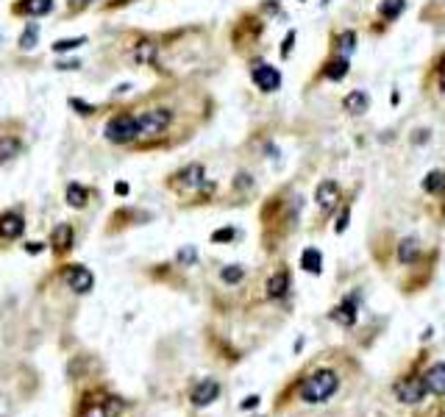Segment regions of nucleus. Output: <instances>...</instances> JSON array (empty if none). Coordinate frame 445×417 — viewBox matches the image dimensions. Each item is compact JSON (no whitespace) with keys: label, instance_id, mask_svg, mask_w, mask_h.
I'll return each mask as SVG.
<instances>
[{"label":"nucleus","instance_id":"f257e3e1","mask_svg":"<svg viewBox=\"0 0 445 417\" xmlns=\"http://www.w3.org/2000/svg\"><path fill=\"white\" fill-rule=\"evenodd\" d=\"M264 17L259 11H245L240 20L231 25V45L237 53L254 59V48L261 42V34H264Z\"/></svg>","mask_w":445,"mask_h":417},{"label":"nucleus","instance_id":"f03ea898","mask_svg":"<svg viewBox=\"0 0 445 417\" xmlns=\"http://www.w3.org/2000/svg\"><path fill=\"white\" fill-rule=\"evenodd\" d=\"M248 75H251V84H254L261 95L278 92V89H281V84H284L281 70H278L276 64L264 61V59H259V56L248 59Z\"/></svg>","mask_w":445,"mask_h":417},{"label":"nucleus","instance_id":"7ed1b4c3","mask_svg":"<svg viewBox=\"0 0 445 417\" xmlns=\"http://www.w3.org/2000/svg\"><path fill=\"white\" fill-rule=\"evenodd\" d=\"M339 387V378L334 370H318L315 375H309L304 384H301V398L306 403H323L325 398H331Z\"/></svg>","mask_w":445,"mask_h":417},{"label":"nucleus","instance_id":"20e7f679","mask_svg":"<svg viewBox=\"0 0 445 417\" xmlns=\"http://www.w3.org/2000/svg\"><path fill=\"white\" fill-rule=\"evenodd\" d=\"M103 134L112 145H131L134 139H139V122H136V114L131 112H120L114 114L112 120L106 122Z\"/></svg>","mask_w":445,"mask_h":417},{"label":"nucleus","instance_id":"39448f33","mask_svg":"<svg viewBox=\"0 0 445 417\" xmlns=\"http://www.w3.org/2000/svg\"><path fill=\"white\" fill-rule=\"evenodd\" d=\"M136 122H139V136L156 139V136H162L173 125V109H167V106L145 109V112L136 114Z\"/></svg>","mask_w":445,"mask_h":417},{"label":"nucleus","instance_id":"423d86ee","mask_svg":"<svg viewBox=\"0 0 445 417\" xmlns=\"http://www.w3.org/2000/svg\"><path fill=\"white\" fill-rule=\"evenodd\" d=\"M206 184V167L200 162H190L181 170H176L170 176V186H176L178 192H190V189H200Z\"/></svg>","mask_w":445,"mask_h":417},{"label":"nucleus","instance_id":"0eeeda50","mask_svg":"<svg viewBox=\"0 0 445 417\" xmlns=\"http://www.w3.org/2000/svg\"><path fill=\"white\" fill-rule=\"evenodd\" d=\"M315 203H318L320 214H331L334 209H339V203H342V186H339V181L323 178L315 186Z\"/></svg>","mask_w":445,"mask_h":417},{"label":"nucleus","instance_id":"6e6552de","mask_svg":"<svg viewBox=\"0 0 445 417\" xmlns=\"http://www.w3.org/2000/svg\"><path fill=\"white\" fill-rule=\"evenodd\" d=\"M348 72H351V59L339 56V53H328V56L323 59V64L318 67V78H323V81H331V84L345 81Z\"/></svg>","mask_w":445,"mask_h":417},{"label":"nucleus","instance_id":"1a4fd4ad","mask_svg":"<svg viewBox=\"0 0 445 417\" xmlns=\"http://www.w3.org/2000/svg\"><path fill=\"white\" fill-rule=\"evenodd\" d=\"M359 48V34L353 28H342V31H334L331 34V50L328 53H339V56L351 59Z\"/></svg>","mask_w":445,"mask_h":417},{"label":"nucleus","instance_id":"9d476101","mask_svg":"<svg viewBox=\"0 0 445 417\" xmlns=\"http://www.w3.org/2000/svg\"><path fill=\"white\" fill-rule=\"evenodd\" d=\"M339 103H342V112L348 117H362L370 109V95H368V89H351V92L342 95Z\"/></svg>","mask_w":445,"mask_h":417},{"label":"nucleus","instance_id":"9b49d317","mask_svg":"<svg viewBox=\"0 0 445 417\" xmlns=\"http://www.w3.org/2000/svg\"><path fill=\"white\" fill-rule=\"evenodd\" d=\"M409 6V0H379V6H376V22H381L384 28L392 25L398 17L406 11Z\"/></svg>","mask_w":445,"mask_h":417},{"label":"nucleus","instance_id":"f8f14e48","mask_svg":"<svg viewBox=\"0 0 445 417\" xmlns=\"http://www.w3.org/2000/svg\"><path fill=\"white\" fill-rule=\"evenodd\" d=\"M64 281L70 284V290H72V292L84 295V292L92 290L95 276H92V273H89L86 267H81V264H72V267H67V273H64Z\"/></svg>","mask_w":445,"mask_h":417},{"label":"nucleus","instance_id":"ddd939ff","mask_svg":"<svg viewBox=\"0 0 445 417\" xmlns=\"http://www.w3.org/2000/svg\"><path fill=\"white\" fill-rule=\"evenodd\" d=\"M395 395H398V401H403V403L423 401L426 381H423V378H406V381H398L395 384Z\"/></svg>","mask_w":445,"mask_h":417},{"label":"nucleus","instance_id":"4468645a","mask_svg":"<svg viewBox=\"0 0 445 417\" xmlns=\"http://www.w3.org/2000/svg\"><path fill=\"white\" fill-rule=\"evenodd\" d=\"M134 61L142 64V67H153L156 59H159V45L153 42V39H142V42L134 45Z\"/></svg>","mask_w":445,"mask_h":417},{"label":"nucleus","instance_id":"2eb2a0df","mask_svg":"<svg viewBox=\"0 0 445 417\" xmlns=\"http://www.w3.org/2000/svg\"><path fill=\"white\" fill-rule=\"evenodd\" d=\"M220 395V384L212 381V378H206V381H200L198 387L192 389V403L195 406H209L212 401H217Z\"/></svg>","mask_w":445,"mask_h":417},{"label":"nucleus","instance_id":"dca6fc26","mask_svg":"<svg viewBox=\"0 0 445 417\" xmlns=\"http://www.w3.org/2000/svg\"><path fill=\"white\" fill-rule=\"evenodd\" d=\"M22 231H25V220L17 212H6L0 217V237L3 239H17Z\"/></svg>","mask_w":445,"mask_h":417},{"label":"nucleus","instance_id":"f3484780","mask_svg":"<svg viewBox=\"0 0 445 417\" xmlns=\"http://www.w3.org/2000/svg\"><path fill=\"white\" fill-rule=\"evenodd\" d=\"M420 189H423L426 195H431V198L443 195V192H445V170H440V167L429 170L423 176V181H420Z\"/></svg>","mask_w":445,"mask_h":417},{"label":"nucleus","instance_id":"a211bd4d","mask_svg":"<svg viewBox=\"0 0 445 417\" xmlns=\"http://www.w3.org/2000/svg\"><path fill=\"white\" fill-rule=\"evenodd\" d=\"M426 381V392H431V395H445V364L440 361V364H434V367H429V373L423 375Z\"/></svg>","mask_w":445,"mask_h":417},{"label":"nucleus","instance_id":"6ab92c4d","mask_svg":"<svg viewBox=\"0 0 445 417\" xmlns=\"http://www.w3.org/2000/svg\"><path fill=\"white\" fill-rule=\"evenodd\" d=\"M267 298H273V300H278V298H284L287 292H290V273L287 270H278V273H273V276L267 278Z\"/></svg>","mask_w":445,"mask_h":417},{"label":"nucleus","instance_id":"aec40b11","mask_svg":"<svg viewBox=\"0 0 445 417\" xmlns=\"http://www.w3.org/2000/svg\"><path fill=\"white\" fill-rule=\"evenodd\" d=\"M417 256H420V242L415 239V237H406V239L398 242V262L401 264H415L417 262Z\"/></svg>","mask_w":445,"mask_h":417},{"label":"nucleus","instance_id":"412c9836","mask_svg":"<svg viewBox=\"0 0 445 417\" xmlns=\"http://www.w3.org/2000/svg\"><path fill=\"white\" fill-rule=\"evenodd\" d=\"M331 320H337L339 325H353L356 323V300H353V298H345V300L331 311Z\"/></svg>","mask_w":445,"mask_h":417},{"label":"nucleus","instance_id":"4be33fe9","mask_svg":"<svg viewBox=\"0 0 445 417\" xmlns=\"http://www.w3.org/2000/svg\"><path fill=\"white\" fill-rule=\"evenodd\" d=\"M50 245H53V250H56V253L70 250V245H72V228L67 226V223L56 226V231H53V237H50Z\"/></svg>","mask_w":445,"mask_h":417},{"label":"nucleus","instance_id":"5701e85b","mask_svg":"<svg viewBox=\"0 0 445 417\" xmlns=\"http://www.w3.org/2000/svg\"><path fill=\"white\" fill-rule=\"evenodd\" d=\"M301 267L312 276H318L320 270H323V253H320L318 247H304V253H301Z\"/></svg>","mask_w":445,"mask_h":417},{"label":"nucleus","instance_id":"b1692460","mask_svg":"<svg viewBox=\"0 0 445 417\" xmlns=\"http://www.w3.org/2000/svg\"><path fill=\"white\" fill-rule=\"evenodd\" d=\"M50 8H53V0H22L17 11L22 14H31V17H39V14H48Z\"/></svg>","mask_w":445,"mask_h":417},{"label":"nucleus","instance_id":"393cba45","mask_svg":"<svg viewBox=\"0 0 445 417\" xmlns=\"http://www.w3.org/2000/svg\"><path fill=\"white\" fill-rule=\"evenodd\" d=\"M20 148H22V142L17 136H0V164L11 162L20 153Z\"/></svg>","mask_w":445,"mask_h":417},{"label":"nucleus","instance_id":"a878e982","mask_svg":"<svg viewBox=\"0 0 445 417\" xmlns=\"http://www.w3.org/2000/svg\"><path fill=\"white\" fill-rule=\"evenodd\" d=\"M64 198H67V203H70L72 209H81V206H86V200H89V192H86L81 184H67Z\"/></svg>","mask_w":445,"mask_h":417},{"label":"nucleus","instance_id":"bb28decb","mask_svg":"<svg viewBox=\"0 0 445 417\" xmlns=\"http://www.w3.org/2000/svg\"><path fill=\"white\" fill-rule=\"evenodd\" d=\"M431 75H434V86H437V92L445 98V53H440V56L431 61Z\"/></svg>","mask_w":445,"mask_h":417},{"label":"nucleus","instance_id":"cd10ccee","mask_svg":"<svg viewBox=\"0 0 445 417\" xmlns=\"http://www.w3.org/2000/svg\"><path fill=\"white\" fill-rule=\"evenodd\" d=\"M295 42H298V31H295V28H287V34H284V39H281V48H278V59H281V61H287V59H290Z\"/></svg>","mask_w":445,"mask_h":417},{"label":"nucleus","instance_id":"c85d7f7f","mask_svg":"<svg viewBox=\"0 0 445 417\" xmlns=\"http://www.w3.org/2000/svg\"><path fill=\"white\" fill-rule=\"evenodd\" d=\"M220 278L226 284H240L242 278H245V267H242V264H228V267H223Z\"/></svg>","mask_w":445,"mask_h":417},{"label":"nucleus","instance_id":"c756f323","mask_svg":"<svg viewBox=\"0 0 445 417\" xmlns=\"http://www.w3.org/2000/svg\"><path fill=\"white\" fill-rule=\"evenodd\" d=\"M231 186H234L237 192H245V195H248V192L254 189V176H251V173H245V170H240L237 176H234Z\"/></svg>","mask_w":445,"mask_h":417},{"label":"nucleus","instance_id":"7c9ffc66","mask_svg":"<svg viewBox=\"0 0 445 417\" xmlns=\"http://www.w3.org/2000/svg\"><path fill=\"white\" fill-rule=\"evenodd\" d=\"M86 42V36H72V39H59V42H53V50L56 53H67V50H78L81 45Z\"/></svg>","mask_w":445,"mask_h":417},{"label":"nucleus","instance_id":"2f4dec72","mask_svg":"<svg viewBox=\"0 0 445 417\" xmlns=\"http://www.w3.org/2000/svg\"><path fill=\"white\" fill-rule=\"evenodd\" d=\"M348 223H351V203H342V212H339L337 220H334V231H337V234H345Z\"/></svg>","mask_w":445,"mask_h":417},{"label":"nucleus","instance_id":"473e14b6","mask_svg":"<svg viewBox=\"0 0 445 417\" xmlns=\"http://www.w3.org/2000/svg\"><path fill=\"white\" fill-rule=\"evenodd\" d=\"M36 34H39V28H36L34 22H31L28 28H25V34L20 36V45H22V48H25V50H31V48H34V45H36Z\"/></svg>","mask_w":445,"mask_h":417},{"label":"nucleus","instance_id":"72a5a7b5","mask_svg":"<svg viewBox=\"0 0 445 417\" xmlns=\"http://www.w3.org/2000/svg\"><path fill=\"white\" fill-rule=\"evenodd\" d=\"M234 237H237V231H234L231 226H226V228H217V231L212 234V242H231Z\"/></svg>","mask_w":445,"mask_h":417},{"label":"nucleus","instance_id":"f704fd0d","mask_svg":"<svg viewBox=\"0 0 445 417\" xmlns=\"http://www.w3.org/2000/svg\"><path fill=\"white\" fill-rule=\"evenodd\" d=\"M117 409H120V406H114V409H112V403H109V406H95V409H89V415H86V417H112Z\"/></svg>","mask_w":445,"mask_h":417},{"label":"nucleus","instance_id":"c9c22d12","mask_svg":"<svg viewBox=\"0 0 445 417\" xmlns=\"http://www.w3.org/2000/svg\"><path fill=\"white\" fill-rule=\"evenodd\" d=\"M195 256H198V253H195V247H184V250L178 253V262H181V264H192V262H195Z\"/></svg>","mask_w":445,"mask_h":417},{"label":"nucleus","instance_id":"e433bc0d","mask_svg":"<svg viewBox=\"0 0 445 417\" xmlns=\"http://www.w3.org/2000/svg\"><path fill=\"white\" fill-rule=\"evenodd\" d=\"M70 103H72V106L78 109V114H92V112H95L92 106H86V103H81V100H78V98H72Z\"/></svg>","mask_w":445,"mask_h":417},{"label":"nucleus","instance_id":"4c0bfd02","mask_svg":"<svg viewBox=\"0 0 445 417\" xmlns=\"http://www.w3.org/2000/svg\"><path fill=\"white\" fill-rule=\"evenodd\" d=\"M95 0H70V8L72 11H81V8H86V6H92Z\"/></svg>","mask_w":445,"mask_h":417},{"label":"nucleus","instance_id":"58836bf2","mask_svg":"<svg viewBox=\"0 0 445 417\" xmlns=\"http://www.w3.org/2000/svg\"><path fill=\"white\" fill-rule=\"evenodd\" d=\"M256 403H259V398H256V395H251V398H245V401H242V409H254Z\"/></svg>","mask_w":445,"mask_h":417},{"label":"nucleus","instance_id":"ea45409f","mask_svg":"<svg viewBox=\"0 0 445 417\" xmlns=\"http://www.w3.org/2000/svg\"><path fill=\"white\" fill-rule=\"evenodd\" d=\"M42 250V242H28V253H39Z\"/></svg>","mask_w":445,"mask_h":417},{"label":"nucleus","instance_id":"a19ab883","mask_svg":"<svg viewBox=\"0 0 445 417\" xmlns=\"http://www.w3.org/2000/svg\"><path fill=\"white\" fill-rule=\"evenodd\" d=\"M117 195H128V184H123V181H120V184H117Z\"/></svg>","mask_w":445,"mask_h":417},{"label":"nucleus","instance_id":"79ce46f5","mask_svg":"<svg viewBox=\"0 0 445 417\" xmlns=\"http://www.w3.org/2000/svg\"><path fill=\"white\" fill-rule=\"evenodd\" d=\"M298 3H306V0H298Z\"/></svg>","mask_w":445,"mask_h":417}]
</instances>
